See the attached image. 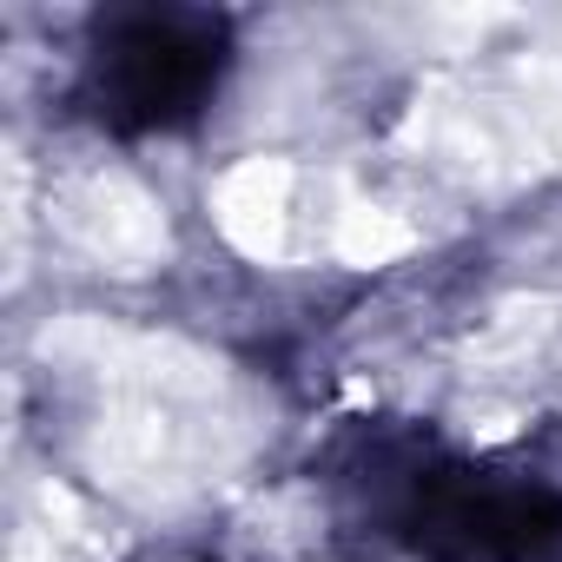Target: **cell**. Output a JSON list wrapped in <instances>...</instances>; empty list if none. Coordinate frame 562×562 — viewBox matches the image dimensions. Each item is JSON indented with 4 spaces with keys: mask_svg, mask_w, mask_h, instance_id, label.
Wrapping results in <instances>:
<instances>
[{
    "mask_svg": "<svg viewBox=\"0 0 562 562\" xmlns=\"http://www.w3.org/2000/svg\"><path fill=\"white\" fill-rule=\"evenodd\" d=\"M338 490L404 562H562V483L457 463L417 430L358 437Z\"/></svg>",
    "mask_w": 562,
    "mask_h": 562,
    "instance_id": "6da1fadb",
    "label": "cell"
},
{
    "mask_svg": "<svg viewBox=\"0 0 562 562\" xmlns=\"http://www.w3.org/2000/svg\"><path fill=\"white\" fill-rule=\"evenodd\" d=\"M232 21L212 8H120L100 14L80 67L74 106L113 139L186 133L225 87Z\"/></svg>",
    "mask_w": 562,
    "mask_h": 562,
    "instance_id": "7a4b0ae2",
    "label": "cell"
}]
</instances>
